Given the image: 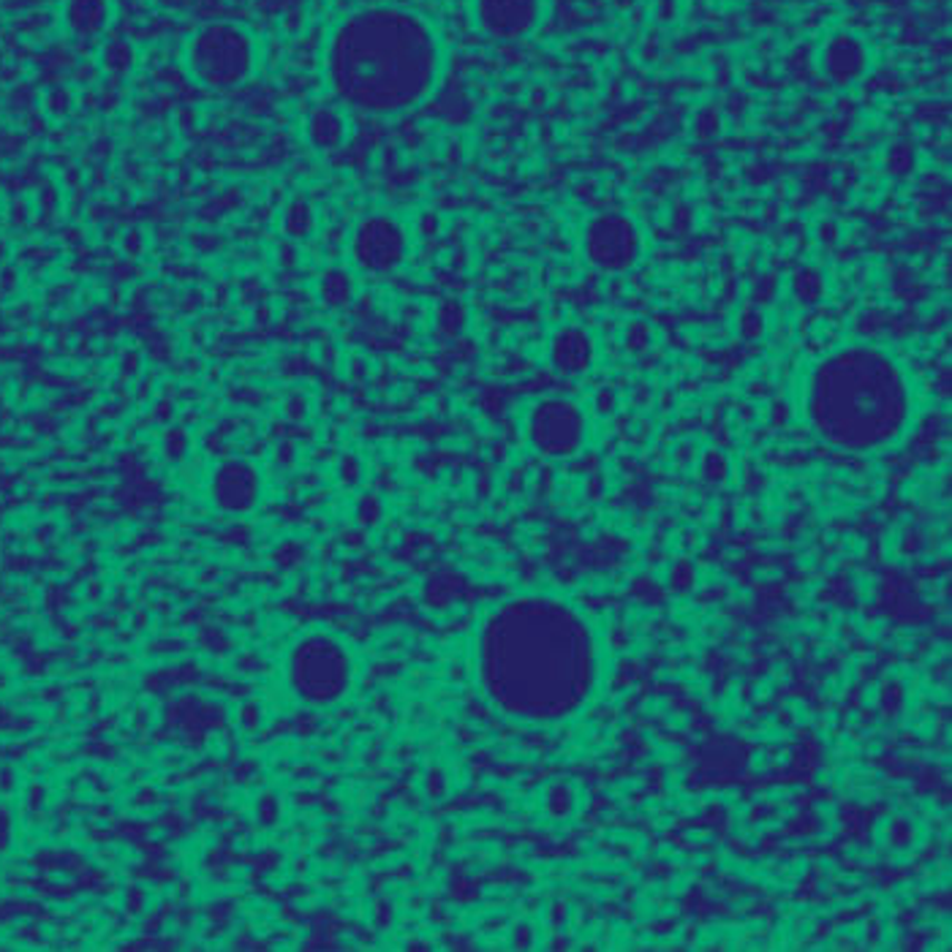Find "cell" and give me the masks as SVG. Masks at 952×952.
Masks as SVG:
<instances>
[{
    "instance_id": "obj_6",
    "label": "cell",
    "mask_w": 952,
    "mask_h": 952,
    "mask_svg": "<svg viewBox=\"0 0 952 952\" xmlns=\"http://www.w3.org/2000/svg\"><path fill=\"white\" fill-rule=\"evenodd\" d=\"M411 229L392 213L362 215L349 232L346 256L360 275H389L411 256Z\"/></svg>"
},
{
    "instance_id": "obj_9",
    "label": "cell",
    "mask_w": 952,
    "mask_h": 952,
    "mask_svg": "<svg viewBox=\"0 0 952 952\" xmlns=\"http://www.w3.org/2000/svg\"><path fill=\"white\" fill-rule=\"evenodd\" d=\"M210 504L226 515H249L264 496L262 472L243 457H229L210 472Z\"/></svg>"
},
{
    "instance_id": "obj_5",
    "label": "cell",
    "mask_w": 952,
    "mask_h": 952,
    "mask_svg": "<svg viewBox=\"0 0 952 952\" xmlns=\"http://www.w3.org/2000/svg\"><path fill=\"white\" fill-rule=\"evenodd\" d=\"M183 64L188 77L207 90H234L259 66L256 36L245 25L215 20L202 25L185 41Z\"/></svg>"
},
{
    "instance_id": "obj_15",
    "label": "cell",
    "mask_w": 952,
    "mask_h": 952,
    "mask_svg": "<svg viewBox=\"0 0 952 952\" xmlns=\"http://www.w3.org/2000/svg\"><path fill=\"white\" fill-rule=\"evenodd\" d=\"M317 294L330 311H343L357 297V272L349 264H332V268L321 270Z\"/></svg>"
},
{
    "instance_id": "obj_7",
    "label": "cell",
    "mask_w": 952,
    "mask_h": 952,
    "mask_svg": "<svg viewBox=\"0 0 952 952\" xmlns=\"http://www.w3.org/2000/svg\"><path fill=\"white\" fill-rule=\"evenodd\" d=\"M523 433L534 453L564 460L577 455L589 441V417L574 400L542 398L525 414Z\"/></svg>"
},
{
    "instance_id": "obj_22",
    "label": "cell",
    "mask_w": 952,
    "mask_h": 952,
    "mask_svg": "<svg viewBox=\"0 0 952 952\" xmlns=\"http://www.w3.org/2000/svg\"><path fill=\"white\" fill-rule=\"evenodd\" d=\"M705 474L710 476V479H725L727 474V460L721 455H708L705 457Z\"/></svg>"
},
{
    "instance_id": "obj_18",
    "label": "cell",
    "mask_w": 952,
    "mask_h": 952,
    "mask_svg": "<svg viewBox=\"0 0 952 952\" xmlns=\"http://www.w3.org/2000/svg\"><path fill=\"white\" fill-rule=\"evenodd\" d=\"M789 292H793L795 302L800 305H816V302L825 300L827 292V278L819 268H800L789 281Z\"/></svg>"
},
{
    "instance_id": "obj_20",
    "label": "cell",
    "mask_w": 952,
    "mask_h": 952,
    "mask_svg": "<svg viewBox=\"0 0 952 952\" xmlns=\"http://www.w3.org/2000/svg\"><path fill=\"white\" fill-rule=\"evenodd\" d=\"M441 324L447 327L449 332H457L466 324V313H463L460 302H447V305L441 308Z\"/></svg>"
},
{
    "instance_id": "obj_14",
    "label": "cell",
    "mask_w": 952,
    "mask_h": 952,
    "mask_svg": "<svg viewBox=\"0 0 952 952\" xmlns=\"http://www.w3.org/2000/svg\"><path fill=\"white\" fill-rule=\"evenodd\" d=\"M113 20V0H66L64 3V25L68 33L79 39H96L107 33Z\"/></svg>"
},
{
    "instance_id": "obj_8",
    "label": "cell",
    "mask_w": 952,
    "mask_h": 952,
    "mask_svg": "<svg viewBox=\"0 0 952 952\" xmlns=\"http://www.w3.org/2000/svg\"><path fill=\"white\" fill-rule=\"evenodd\" d=\"M645 251L642 229L632 215L604 210L589 218L583 229V253L593 270L604 275H623L640 264Z\"/></svg>"
},
{
    "instance_id": "obj_17",
    "label": "cell",
    "mask_w": 952,
    "mask_h": 952,
    "mask_svg": "<svg viewBox=\"0 0 952 952\" xmlns=\"http://www.w3.org/2000/svg\"><path fill=\"white\" fill-rule=\"evenodd\" d=\"M98 64H101L104 71L113 74V77H128V74L136 68V64H139V52H136L132 41L109 39L107 45L101 47Z\"/></svg>"
},
{
    "instance_id": "obj_4",
    "label": "cell",
    "mask_w": 952,
    "mask_h": 952,
    "mask_svg": "<svg viewBox=\"0 0 952 952\" xmlns=\"http://www.w3.org/2000/svg\"><path fill=\"white\" fill-rule=\"evenodd\" d=\"M283 678L294 700L327 708L349 694L354 683V653L330 632H308L289 648Z\"/></svg>"
},
{
    "instance_id": "obj_23",
    "label": "cell",
    "mask_w": 952,
    "mask_h": 952,
    "mask_svg": "<svg viewBox=\"0 0 952 952\" xmlns=\"http://www.w3.org/2000/svg\"><path fill=\"white\" fill-rule=\"evenodd\" d=\"M357 6H381V3H389V0H354Z\"/></svg>"
},
{
    "instance_id": "obj_3",
    "label": "cell",
    "mask_w": 952,
    "mask_h": 952,
    "mask_svg": "<svg viewBox=\"0 0 952 952\" xmlns=\"http://www.w3.org/2000/svg\"><path fill=\"white\" fill-rule=\"evenodd\" d=\"M803 408L812 430L852 455L893 449L917 411L906 368L874 343H849L808 370Z\"/></svg>"
},
{
    "instance_id": "obj_16",
    "label": "cell",
    "mask_w": 952,
    "mask_h": 952,
    "mask_svg": "<svg viewBox=\"0 0 952 952\" xmlns=\"http://www.w3.org/2000/svg\"><path fill=\"white\" fill-rule=\"evenodd\" d=\"M317 224H319L317 207H313L308 200H302V196H294V200L283 207L281 229L292 243H302V240L313 237Z\"/></svg>"
},
{
    "instance_id": "obj_19",
    "label": "cell",
    "mask_w": 952,
    "mask_h": 952,
    "mask_svg": "<svg viewBox=\"0 0 952 952\" xmlns=\"http://www.w3.org/2000/svg\"><path fill=\"white\" fill-rule=\"evenodd\" d=\"M14 844V816L6 806H0V855L11 849Z\"/></svg>"
},
{
    "instance_id": "obj_10",
    "label": "cell",
    "mask_w": 952,
    "mask_h": 952,
    "mask_svg": "<svg viewBox=\"0 0 952 952\" xmlns=\"http://www.w3.org/2000/svg\"><path fill=\"white\" fill-rule=\"evenodd\" d=\"M474 22L490 39L517 41L544 20V0H474Z\"/></svg>"
},
{
    "instance_id": "obj_13",
    "label": "cell",
    "mask_w": 952,
    "mask_h": 952,
    "mask_svg": "<svg viewBox=\"0 0 952 952\" xmlns=\"http://www.w3.org/2000/svg\"><path fill=\"white\" fill-rule=\"evenodd\" d=\"M302 132H305V142L313 150L330 156V153H338L349 142V113L340 104H319V107L308 113Z\"/></svg>"
},
{
    "instance_id": "obj_21",
    "label": "cell",
    "mask_w": 952,
    "mask_h": 952,
    "mask_svg": "<svg viewBox=\"0 0 952 952\" xmlns=\"http://www.w3.org/2000/svg\"><path fill=\"white\" fill-rule=\"evenodd\" d=\"M47 107L52 109V115H66L71 109V96L66 90H52L47 98Z\"/></svg>"
},
{
    "instance_id": "obj_1",
    "label": "cell",
    "mask_w": 952,
    "mask_h": 952,
    "mask_svg": "<svg viewBox=\"0 0 952 952\" xmlns=\"http://www.w3.org/2000/svg\"><path fill=\"white\" fill-rule=\"evenodd\" d=\"M476 672L498 713L525 725H558L580 713L596 689L599 642L564 599L528 593L485 618Z\"/></svg>"
},
{
    "instance_id": "obj_11",
    "label": "cell",
    "mask_w": 952,
    "mask_h": 952,
    "mask_svg": "<svg viewBox=\"0 0 952 952\" xmlns=\"http://www.w3.org/2000/svg\"><path fill=\"white\" fill-rule=\"evenodd\" d=\"M819 71L830 79L833 85L849 88L861 82L871 68V49L861 36L855 33H833L816 55Z\"/></svg>"
},
{
    "instance_id": "obj_12",
    "label": "cell",
    "mask_w": 952,
    "mask_h": 952,
    "mask_svg": "<svg viewBox=\"0 0 952 952\" xmlns=\"http://www.w3.org/2000/svg\"><path fill=\"white\" fill-rule=\"evenodd\" d=\"M550 362L564 376L589 373L596 362V340L585 327L564 324L550 338Z\"/></svg>"
},
{
    "instance_id": "obj_2",
    "label": "cell",
    "mask_w": 952,
    "mask_h": 952,
    "mask_svg": "<svg viewBox=\"0 0 952 952\" xmlns=\"http://www.w3.org/2000/svg\"><path fill=\"white\" fill-rule=\"evenodd\" d=\"M444 66L436 28L404 6H357L327 36L324 79L346 113H411L438 90Z\"/></svg>"
}]
</instances>
